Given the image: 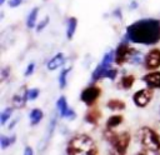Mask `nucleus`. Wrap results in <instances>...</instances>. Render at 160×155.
<instances>
[{
	"instance_id": "nucleus-27",
	"label": "nucleus",
	"mask_w": 160,
	"mask_h": 155,
	"mask_svg": "<svg viewBox=\"0 0 160 155\" xmlns=\"http://www.w3.org/2000/svg\"><path fill=\"white\" fill-rule=\"evenodd\" d=\"M116 75H118V70L116 69H109L108 71H106V75H105V78H109V79H111V80H114L115 78H116Z\"/></svg>"
},
{
	"instance_id": "nucleus-6",
	"label": "nucleus",
	"mask_w": 160,
	"mask_h": 155,
	"mask_svg": "<svg viewBox=\"0 0 160 155\" xmlns=\"http://www.w3.org/2000/svg\"><path fill=\"white\" fill-rule=\"evenodd\" d=\"M100 95H101V89L96 85H90L81 91L80 99L85 105L91 106L96 102V100L100 98Z\"/></svg>"
},
{
	"instance_id": "nucleus-34",
	"label": "nucleus",
	"mask_w": 160,
	"mask_h": 155,
	"mask_svg": "<svg viewBox=\"0 0 160 155\" xmlns=\"http://www.w3.org/2000/svg\"><path fill=\"white\" fill-rule=\"evenodd\" d=\"M4 2H5V0H0V5H4Z\"/></svg>"
},
{
	"instance_id": "nucleus-3",
	"label": "nucleus",
	"mask_w": 160,
	"mask_h": 155,
	"mask_svg": "<svg viewBox=\"0 0 160 155\" xmlns=\"http://www.w3.org/2000/svg\"><path fill=\"white\" fill-rule=\"evenodd\" d=\"M104 135H105V139L109 141V144L112 146V149L116 151V154L125 155L131 140V136L128 131L115 132L111 129H108Z\"/></svg>"
},
{
	"instance_id": "nucleus-14",
	"label": "nucleus",
	"mask_w": 160,
	"mask_h": 155,
	"mask_svg": "<svg viewBox=\"0 0 160 155\" xmlns=\"http://www.w3.org/2000/svg\"><path fill=\"white\" fill-rule=\"evenodd\" d=\"M100 118H101V112L98 109H91L85 114V121L89 124H92V125H96L98 121L100 120Z\"/></svg>"
},
{
	"instance_id": "nucleus-28",
	"label": "nucleus",
	"mask_w": 160,
	"mask_h": 155,
	"mask_svg": "<svg viewBox=\"0 0 160 155\" xmlns=\"http://www.w3.org/2000/svg\"><path fill=\"white\" fill-rule=\"evenodd\" d=\"M34 69H35V64H34V62H30V64L28 65V68H26V70H25L24 75H25V76H29V75H31V74L34 72Z\"/></svg>"
},
{
	"instance_id": "nucleus-2",
	"label": "nucleus",
	"mask_w": 160,
	"mask_h": 155,
	"mask_svg": "<svg viewBox=\"0 0 160 155\" xmlns=\"http://www.w3.org/2000/svg\"><path fill=\"white\" fill-rule=\"evenodd\" d=\"M66 155H98V148L90 136L80 134L69 140Z\"/></svg>"
},
{
	"instance_id": "nucleus-1",
	"label": "nucleus",
	"mask_w": 160,
	"mask_h": 155,
	"mask_svg": "<svg viewBox=\"0 0 160 155\" xmlns=\"http://www.w3.org/2000/svg\"><path fill=\"white\" fill-rule=\"evenodd\" d=\"M125 39L134 44L155 45L160 41V20L140 19L126 28Z\"/></svg>"
},
{
	"instance_id": "nucleus-19",
	"label": "nucleus",
	"mask_w": 160,
	"mask_h": 155,
	"mask_svg": "<svg viewBox=\"0 0 160 155\" xmlns=\"http://www.w3.org/2000/svg\"><path fill=\"white\" fill-rule=\"evenodd\" d=\"M122 120H124V118L121 115H112V116H110L108 119V121H106V129H114V128L119 126L122 122Z\"/></svg>"
},
{
	"instance_id": "nucleus-30",
	"label": "nucleus",
	"mask_w": 160,
	"mask_h": 155,
	"mask_svg": "<svg viewBox=\"0 0 160 155\" xmlns=\"http://www.w3.org/2000/svg\"><path fill=\"white\" fill-rule=\"evenodd\" d=\"M24 155H34L32 148H31V146H26L25 150H24Z\"/></svg>"
},
{
	"instance_id": "nucleus-10",
	"label": "nucleus",
	"mask_w": 160,
	"mask_h": 155,
	"mask_svg": "<svg viewBox=\"0 0 160 155\" xmlns=\"http://www.w3.org/2000/svg\"><path fill=\"white\" fill-rule=\"evenodd\" d=\"M142 81L146 84L148 88L160 89V71H152L145 74L142 76Z\"/></svg>"
},
{
	"instance_id": "nucleus-35",
	"label": "nucleus",
	"mask_w": 160,
	"mask_h": 155,
	"mask_svg": "<svg viewBox=\"0 0 160 155\" xmlns=\"http://www.w3.org/2000/svg\"><path fill=\"white\" fill-rule=\"evenodd\" d=\"M116 155H119V154H116Z\"/></svg>"
},
{
	"instance_id": "nucleus-15",
	"label": "nucleus",
	"mask_w": 160,
	"mask_h": 155,
	"mask_svg": "<svg viewBox=\"0 0 160 155\" xmlns=\"http://www.w3.org/2000/svg\"><path fill=\"white\" fill-rule=\"evenodd\" d=\"M38 14H39V8L35 6L30 10L28 18H26V26L29 29H32L36 26V20H38Z\"/></svg>"
},
{
	"instance_id": "nucleus-26",
	"label": "nucleus",
	"mask_w": 160,
	"mask_h": 155,
	"mask_svg": "<svg viewBox=\"0 0 160 155\" xmlns=\"http://www.w3.org/2000/svg\"><path fill=\"white\" fill-rule=\"evenodd\" d=\"M49 20H50V19H49V16H45V18H44V19H42L38 25H36V31H38V32H40L41 30H44V29H45V26L49 24Z\"/></svg>"
},
{
	"instance_id": "nucleus-29",
	"label": "nucleus",
	"mask_w": 160,
	"mask_h": 155,
	"mask_svg": "<svg viewBox=\"0 0 160 155\" xmlns=\"http://www.w3.org/2000/svg\"><path fill=\"white\" fill-rule=\"evenodd\" d=\"M22 1H25V0H9L8 1V5L10 8H18V6H20V4Z\"/></svg>"
},
{
	"instance_id": "nucleus-12",
	"label": "nucleus",
	"mask_w": 160,
	"mask_h": 155,
	"mask_svg": "<svg viewBox=\"0 0 160 155\" xmlns=\"http://www.w3.org/2000/svg\"><path fill=\"white\" fill-rule=\"evenodd\" d=\"M26 100H29L28 99V90L25 91V86H24L21 89V91L12 98V102H14L15 108H22L26 104Z\"/></svg>"
},
{
	"instance_id": "nucleus-7",
	"label": "nucleus",
	"mask_w": 160,
	"mask_h": 155,
	"mask_svg": "<svg viewBox=\"0 0 160 155\" xmlns=\"http://www.w3.org/2000/svg\"><path fill=\"white\" fill-rule=\"evenodd\" d=\"M151 99H152V89L151 88L138 90L132 95V101L138 108H145L151 101Z\"/></svg>"
},
{
	"instance_id": "nucleus-17",
	"label": "nucleus",
	"mask_w": 160,
	"mask_h": 155,
	"mask_svg": "<svg viewBox=\"0 0 160 155\" xmlns=\"http://www.w3.org/2000/svg\"><path fill=\"white\" fill-rule=\"evenodd\" d=\"M106 106L112 110V111H119V110H124L125 109V102L120 99H110L108 102H106Z\"/></svg>"
},
{
	"instance_id": "nucleus-33",
	"label": "nucleus",
	"mask_w": 160,
	"mask_h": 155,
	"mask_svg": "<svg viewBox=\"0 0 160 155\" xmlns=\"http://www.w3.org/2000/svg\"><path fill=\"white\" fill-rule=\"evenodd\" d=\"M146 151H148V150H145V149H144L142 151H139L136 155H148V152H146Z\"/></svg>"
},
{
	"instance_id": "nucleus-32",
	"label": "nucleus",
	"mask_w": 160,
	"mask_h": 155,
	"mask_svg": "<svg viewBox=\"0 0 160 155\" xmlns=\"http://www.w3.org/2000/svg\"><path fill=\"white\" fill-rule=\"evenodd\" d=\"M114 15H115L116 18H120V19H121V10H120V9H116V10L114 11Z\"/></svg>"
},
{
	"instance_id": "nucleus-5",
	"label": "nucleus",
	"mask_w": 160,
	"mask_h": 155,
	"mask_svg": "<svg viewBox=\"0 0 160 155\" xmlns=\"http://www.w3.org/2000/svg\"><path fill=\"white\" fill-rule=\"evenodd\" d=\"M135 51H136L135 49H132V48L129 46L128 40L124 39V40L118 45V48H116V50H115V62H116L118 65L125 64L126 61L130 60V58L132 56V54H134Z\"/></svg>"
},
{
	"instance_id": "nucleus-21",
	"label": "nucleus",
	"mask_w": 160,
	"mask_h": 155,
	"mask_svg": "<svg viewBox=\"0 0 160 155\" xmlns=\"http://www.w3.org/2000/svg\"><path fill=\"white\" fill-rule=\"evenodd\" d=\"M70 70H71V68H66V69H64V70L60 72V76H59V85H60L61 89H64V88L66 86V78H68Z\"/></svg>"
},
{
	"instance_id": "nucleus-11",
	"label": "nucleus",
	"mask_w": 160,
	"mask_h": 155,
	"mask_svg": "<svg viewBox=\"0 0 160 155\" xmlns=\"http://www.w3.org/2000/svg\"><path fill=\"white\" fill-rule=\"evenodd\" d=\"M64 60H65V56H64V54L62 52H58L56 55H54L49 61H48V64H46V68L49 69V70H56L58 68H60L62 64H64Z\"/></svg>"
},
{
	"instance_id": "nucleus-16",
	"label": "nucleus",
	"mask_w": 160,
	"mask_h": 155,
	"mask_svg": "<svg viewBox=\"0 0 160 155\" xmlns=\"http://www.w3.org/2000/svg\"><path fill=\"white\" fill-rule=\"evenodd\" d=\"M76 26H78V19L71 16L68 19V25H66V38L70 40L72 39L75 31H76Z\"/></svg>"
},
{
	"instance_id": "nucleus-24",
	"label": "nucleus",
	"mask_w": 160,
	"mask_h": 155,
	"mask_svg": "<svg viewBox=\"0 0 160 155\" xmlns=\"http://www.w3.org/2000/svg\"><path fill=\"white\" fill-rule=\"evenodd\" d=\"M141 59H142V55H141V52H139L138 50L132 54V56L130 58V60H129V62H131V64H140L141 62Z\"/></svg>"
},
{
	"instance_id": "nucleus-23",
	"label": "nucleus",
	"mask_w": 160,
	"mask_h": 155,
	"mask_svg": "<svg viewBox=\"0 0 160 155\" xmlns=\"http://www.w3.org/2000/svg\"><path fill=\"white\" fill-rule=\"evenodd\" d=\"M11 114H12V109L11 108H6L2 112H1V116H0V121H1V124L4 125L6 121H8V119L11 116Z\"/></svg>"
},
{
	"instance_id": "nucleus-13",
	"label": "nucleus",
	"mask_w": 160,
	"mask_h": 155,
	"mask_svg": "<svg viewBox=\"0 0 160 155\" xmlns=\"http://www.w3.org/2000/svg\"><path fill=\"white\" fill-rule=\"evenodd\" d=\"M110 68H106V66H104L101 62L95 68V70L92 71V74H91V80H92V82H95V81H98V80H100V79H102V78H105V75H106V71L109 70Z\"/></svg>"
},
{
	"instance_id": "nucleus-8",
	"label": "nucleus",
	"mask_w": 160,
	"mask_h": 155,
	"mask_svg": "<svg viewBox=\"0 0 160 155\" xmlns=\"http://www.w3.org/2000/svg\"><path fill=\"white\" fill-rule=\"evenodd\" d=\"M144 65L148 70L160 68V49H151L144 58Z\"/></svg>"
},
{
	"instance_id": "nucleus-22",
	"label": "nucleus",
	"mask_w": 160,
	"mask_h": 155,
	"mask_svg": "<svg viewBox=\"0 0 160 155\" xmlns=\"http://www.w3.org/2000/svg\"><path fill=\"white\" fill-rule=\"evenodd\" d=\"M16 136H11V138H8L5 135H1L0 136V144H1V148L2 149H6L9 145H11L14 141H15Z\"/></svg>"
},
{
	"instance_id": "nucleus-9",
	"label": "nucleus",
	"mask_w": 160,
	"mask_h": 155,
	"mask_svg": "<svg viewBox=\"0 0 160 155\" xmlns=\"http://www.w3.org/2000/svg\"><path fill=\"white\" fill-rule=\"evenodd\" d=\"M56 106L59 109V112H60V116L62 118H69V119H74L75 118V112L72 109H70L68 106V102H66V98L65 96H60L58 99V102H56Z\"/></svg>"
},
{
	"instance_id": "nucleus-4",
	"label": "nucleus",
	"mask_w": 160,
	"mask_h": 155,
	"mask_svg": "<svg viewBox=\"0 0 160 155\" xmlns=\"http://www.w3.org/2000/svg\"><path fill=\"white\" fill-rule=\"evenodd\" d=\"M139 139L142 149L152 152L160 151V136L154 129L149 126H142L139 130Z\"/></svg>"
},
{
	"instance_id": "nucleus-18",
	"label": "nucleus",
	"mask_w": 160,
	"mask_h": 155,
	"mask_svg": "<svg viewBox=\"0 0 160 155\" xmlns=\"http://www.w3.org/2000/svg\"><path fill=\"white\" fill-rule=\"evenodd\" d=\"M135 82V78L134 75H124L121 79H120V86L124 89V90H129Z\"/></svg>"
},
{
	"instance_id": "nucleus-25",
	"label": "nucleus",
	"mask_w": 160,
	"mask_h": 155,
	"mask_svg": "<svg viewBox=\"0 0 160 155\" xmlns=\"http://www.w3.org/2000/svg\"><path fill=\"white\" fill-rule=\"evenodd\" d=\"M39 94H40V90H39V89H36V88L29 89V90H28V99H29V100H35V99L39 96Z\"/></svg>"
},
{
	"instance_id": "nucleus-20",
	"label": "nucleus",
	"mask_w": 160,
	"mask_h": 155,
	"mask_svg": "<svg viewBox=\"0 0 160 155\" xmlns=\"http://www.w3.org/2000/svg\"><path fill=\"white\" fill-rule=\"evenodd\" d=\"M44 114L40 109H32L30 112V120H31V125H36L39 124V121L42 119Z\"/></svg>"
},
{
	"instance_id": "nucleus-31",
	"label": "nucleus",
	"mask_w": 160,
	"mask_h": 155,
	"mask_svg": "<svg viewBox=\"0 0 160 155\" xmlns=\"http://www.w3.org/2000/svg\"><path fill=\"white\" fill-rule=\"evenodd\" d=\"M136 8H138V2H136L135 0L131 1V2H130V9H131V10H135Z\"/></svg>"
}]
</instances>
